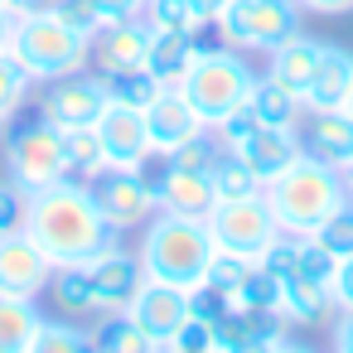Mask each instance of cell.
Returning <instances> with one entry per match:
<instances>
[{
    "mask_svg": "<svg viewBox=\"0 0 353 353\" xmlns=\"http://www.w3.org/2000/svg\"><path fill=\"white\" fill-rule=\"evenodd\" d=\"M39 305L25 295H0V353H25L39 329Z\"/></svg>",
    "mask_w": 353,
    "mask_h": 353,
    "instance_id": "83f0119b",
    "label": "cell"
},
{
    "mask_svg": "<svg viewBox=\"0 0 353 353\" xmlns=\"http://www.w3.org/2000/svg\"><path fill=\"white\" fill-rule=\"evenodd\" d=\"M107 228L126 232V228H145L155 213H160V199H155V184L145 179V170H107L102 179L88 184Z\"/></svg>",
    "mask_w": 353,
    "mask_h": 353,
    "instance_id": "9c48e42d",
    "label": "cell"
},
{
    "mask_svg": "<svg viewBox=\"0 0 353 353\" xmlns=\"http://www.w3.org/2000/svg\"><path fill=\"white\" fill-rule=\"evenodd\" d=\"M88 339H92V348H102V353H155V348H160L126 310H107L102 324H97Z\"/></svg>",
    "mask_w": 353,
    "mask_h": 353,
    "instance_id": "4316f807",
    "label": "cell"
},
{
    "mask_svg": "<svg viewBox=\"0 0 353 353\" xmlns=\"http://www.w3.org/2000/svg\"><path fill=\"white\" fill-rule=\"evenodd\" d=\"M348 88H353V54L339 49V44H324L319 59H314V73L305 83V107L334 112V107L348 102Z\"/></svg>",
    "mask_w": 353,
    "mask_h": 353,
    "instance_id": "44dd1931",
    "label": "cell"
},
{
    "mask_svg": "<svg viewBox=\"0 0 353 353\" xmlns=\"http://www.w3.org/2000/svg\"><path fill=\"white\" fill-rule=\"evenodd\" d=\"M223 300H228V310H276V281L261 266H252L232 290H223Z\"/></svg>",
    "mask_w": 353,
    "mask_h": 353,
    "instance_id": "836d02e7",
    "label": "cell"
},
{
    "mask_svg": "<svg viewBox=\"0 0 353 353\" xmlns=\"http://www.w3.org/2000/svg\"><path fill=\"white\" fill-rule=\"evenodd\" d=\"M97 136L107 150V170H145L155 155L150 131H145V112H136V107L107 102V112L97 117Z\"/></svg>",
    "mask_w": 353,
    "mask_h": 353,
    "instance_id": "7c38bea8",
    "label": "cell"
},
{
    "mask_svg": "<svg viewBox=\"0 0 353 353\" xmlns=\"http://www.w3.org/2000/svg\"><path fill=\"white\" fill-rule=\"evenodd\" d=\"M107 102H112V97H107V78H102V73L78 68V73L49 78L39 112H44L54 126L73 131V126H97V117L107 112Z\"/></svg>",
    "mask_w": 353,
    "mask_h": 353,
    "instance_id": "30bf717a",
    "label": "cell"
},
{
    "mask_svg": "<svg viewBox=\"0 0 353 353\" xmlns=\"http://www.w3.org/2000/svg\"><path fill=\"white\" fill-rule=\"evenodd\" d=\"M145 131H150L155 155H165V150H174V145H184V141L203 136V131H208V121L184 102V92H179V88H165V92L145 107Z\"/></svg>",
    "mask_w": 353,
    "mask_h": 353,
    "instance_id": "e0dca14e",
    "label": "cell"
},
{
    "mask_svg": "<svg viewBox=\"0 0 353 353\" xmlns=\"http://www.w3.org/2000/svg\"><path fill=\"white\" fill-rule=\"evenodd\" d=\"M237 155L247 160V170L261 179V189L281 174V170H290L300 155H305V145H300V131L295 126H256L252 136H247V145H237Z\"/></svg>",
    "mask_w": 353,
    "mask_h": 353,
    "instance_id": "ac0fdd59",
    "label": "cell"
},
{
    "mask_svg": "<svg viewBox=\"0 0 353 353\" xmlns=\"http://www.w3.org/2000/svg\"><path fill=\"white\" fill-rule=\"evenodd\" d=\"M25 213H30V194L6 174V179H0V232H20Z\"/></svg>",
    "mask_w": 353,
    "mask_h": 353,
    "instance_id": "60d3db41",
    "label": "cell"
},
{
    "mask_svg": "<svg viewBox=\"0 0 353 353\" xmlns=\"http://www.w3.org/2000/svg\"><path fill=\"white\" fill-rule=\"evenodd\" d=\"M83 271H88V285H92V314L126 310V305H131V295H136V290H141V281H145L141 256H131V252H121V247H112V252H102V256L83 261Z\"/></svg>",
    "mask_w": 353,
    "mask_h": 353,
    "instance_id": "5bb4252c",
    "label": "cell"
},
{
    "mask_svg": "<svg viewBox=\"0 0 353 353\" xmlns=\"http://www.w3.org/2000/svg\"><path fill=\"white\" fill-rule=\"evenodd\" d=\"M126 314L165 348L170 339H174V329L189 319V290H179V285H170V281H141V290L131 295V305H126Z\"/></svg>",
    "mask_w": 353,
    "mask_h": 353,
    "instance_id": "9a60e30c",
    "label": "cell"
},
{
    "mask_svg": "<svg viewBox=\"0 0 353 353\" xmlns=\"http://www.w3.org/2000/svg\"><path fill=\"white\" fill-rule=\"evenodd\" d=\"M10 54L25 63V73L34 83H49V78H63V73H78L92 63V34H78L54 10H39V15L15 20Z\"/></svg>",
    "mask_w": 353,
    "mask_h": 353,
    "instance_id": "277c9868",
    "label": "cell"
},
{
    "mask_svg": "<svg viewBox=\"0 0 353 353\" xmlns=\"http://www.w3.org/2000/svg\"><path fill=\"white\" fill-rule=\"evenodd\" d=\"M218 242L208 232V218H184V213H155L141 232V271L150 281H170L179 290L208 285V261Z\"/></svg>",
    "mask_w": 353,
    "mask_h": 353,
    "instance_id": "7a4b0ae2",
    "label": "cell"
},
{
    "mask_svg": "<svg viewBox=\"0 0 353 353\" xmlns=\"http://www.w3.org/2000/svg\"><path fill=\"white\" fill-rule=\"evenodd\" d=\"M252 348H290L281 334L276 310H228L218 324V353H252Z\"/></svg>",
    "mask_w": 353,
    "mask_h": 353,
    "instance_id": "ffe728a7",
    "label": "cell"
},
{
    "mask_svg": "<svg viewBox=\"0 0 353 353\" xmlns=\"http://www.w3.org/2000/svg\"><path fill=\"white\" fill-rule=\"evenodd\" d=\"M83 348H92V339L73 319H39V329H34L25 353H83Z\"/></svg>",
    "mask_w": 353,
    "mask_h": 353,
    "instance_id": "1f68e13d",
    "label": "cell"
},
{
    "mask_svg": "<svg viewBox=\"0 0 353 353\" xmlns=\"http://www.w3.org/2000/svg\"><path fill=\"white\" fill-rule=\"evenodd\" d=\"M160 92H165V83H160L150 68L107 73V97H112V102H121V107H136V112H145V107H150Z\"/></svg>",
    "mask_w": 353,
    "mask_h": 353,
    "instance_id": "4dcf8cb0",
    "label": "cell"
},
{
    "mask_svg": "<svg viewBox=\"0 0 353 353\" xmlns=\"http://www.w3.org/2000/svg\"><path fill=\"white\" fill-rule=\"evenodd\" d=\"M63 165H68V179H78V184H92L107 174V150H102L97 126L63 131Z\"/></svg>",
    "mask_w": 353,
    "mask_h": 353,
    "instance_id": "d4e9b609",
    "label": "cell"
},
{
    "mask_svg": "<svg viewBox=\"0 0 353 353\" xmlns=\"http://www.w3.org/2000/svg\"><path fill=\"white\" fill-rule=\"evenodd\" d=\"M310 237H314L334 261H343V256L353 252V199H343V203H339V208H334V213H329Z\"/></svg>",
    "mask_w": 353,
    "mask_h": 353,
    "instance_id": "e575fe53",
    "label": "cell"
},
{
    "mask_svg": "<svg viewBox=\"0 0 353 353\" xmlns=\"http://www.w3.org/2000/svg\"><path fill=\"white\" fill-rule=\"evenodd\" d=\"M334 348H339V353H353V310H339V324H334Z\"/></svg>",
    "mask_w": 353,
    "mask_h": 353,
    "instance_id": "bcb514c9",
    "label": "cell"
},
{
    "mask_svg": "<svg viewBox=\"0 0 353 353\" xmlns=\"http://www.w3.org/2000/svg\"><path fill=\"white\" fill-rule=\"evenodd\" d=\"M6 126H10V121H0V136H6Z\"/></svg>",
    "mask_w": 353,
    "mask_h": 353,
    "instance_id": "f5cc1de1",
    "label": "cell"
},
{
    "mask_svg": "<svg viewBox=\"0 0 353 353\" xmlns=\"http://www.w3.org/2000/svg\"><path fill=\"white\" fill-rule=\"evenodd\" d=\"M266 203L281 223V232H295V237H310L343 199H348V184L334 165L314 160V155H300L290 170H281L266 189Z\"/></svg>",
    "mask_w": 353,
    "mask_h": 353,
    "instance_id": "3957f363",
    "label": "cell"
},
{
    "mask_svg": "<svg viewBox=\"0 0 353 353\" xmlns=\"http://www.w3.org/2000/svg\"><path fill=\"white\" fill-rule=\"evenodd\" d=\"M319 49H324L319 39H310V34H300V30H295L290 39H281V44L266 54V59H271V68H266V73H271L276 83H285L290 92H300V97H305V83H310V73H314Z\"/></svg>",
    "mask_w": 353,
    "mask_h": 353,
    "instance_id": "603a6c76",
    "label": "cell"
},
{
    "mask_svg": "<svg viewBox=\"0 0 353 353\" xmlns=\"http://www.w3.org/2000/svg\"><path fill=\"white\" fill-rule=\"evenodd\" d=\"M150 25L145 15L136 20H107L97 34H92V68L107 78V73H131V68H145L150 59Z\"/></svg>",
    "mask_w": 353,
    "mask_h": 353,
    "instance_id": "4fadbf2b",
    "label": "cell"
},
{
    "mask_svg": "<svg viewBox=\"0 0 353 353\" xmlns=\"http://www.w3.org/2000/svg\"><path fill=\"white\" fill-rule=\"evenodd\" d=\"M194 6H199V10H203V15H208V20H218V10H223V6H228V0H194Z\"/></svg>",
    "mask_w": 353,
    "mask_h": 353,
    "instance_id": "681fc988",
    "label": "cell"
},
{
    "mask_svg": "<svg viewBox=\"0 0 353 353\" xmlns=\"http://www.w3.org/2000/svg\"><path fill=\"white\" fill-rule=\"evenodd\" d=\"M300 10H310V15H348L353 10V0H295Z\"/></svg>",
    "mask_w": 353,
    "mask_h": 353,
    "instance_id": "f6af8a7d",
    "label": "cell"
},
{
    "mask_svg": "<svg viewBox=\"0 0 353 353\" xmlns=\"http://www.w3.org/2000/svg\"><path fill=\"white\" fill-rule=\"evenodd\" d=\"M247 107L261 117V126H295L300 112H305V97L290 92L285 83H276L271 73H256L252 92H247Z\"/></svg>",
    "mask_w": 353,
    "mask_h": 353,
    "instance_id": "cb8c5ba5",
    "label": "cell"
},
{
    "mask_svg": "<svg viewBox=\"0 0 353 353\" xmlns=\"http://www.w3.org/2000/svg\"><path fill=\"white\" fill-rule=\"evenodd\" d=\"M256 126H261V117H256V112L242 102V107H232L223 121H213L208 131H213V141H218L223 150H237V145H247V136H252Z\"/></svg>",
    "mask_w": 353,
    "mask_h": 353,
    "instance_id": "d590c367",
    "label": "cell"
},
{
    "mask_svg": "<svg viewBox=\"0 0 353 353\" xmlns=\"http://www.w3.org/2000/svg\"><path fill=\"white\" fill-rule=\"evenodd\" d=\"M25 232L44 247V256L54 266H78V261H92V256L121 247V232L107 228L92 189L78 179H59V184L30 194Z\"/></svg>",
    "mask_w": 353,
    "mask_h": 353,
    "instance_id": "6da1fadb",
    "label": "cell"
},
{
    "mask_svg": "<svg viewBox=\"0 0 353 353\" xmlns=\"http://www.w3.org/2000/svg\"><path fill=\"white\" fill-rule=\"evenodd\" d=\"M256 266H261L271 281H285V276H295V271H300V237H295V232H281V237L266 247V256H261Z\"/></svg>",
    "mask_w": 353,
    "mask_h": 353,
    "instance_id": "8d00e7d4",
    "label": "cell"
},
{
    "mask_svg": "<svg viewBox=\"0 0 353 353\" xmlns=\"http://www.w3.org/2000/svg\"><path fill=\"white\" fill-rule=\"evenodd\" d=\"M0 6H6V10H10V0H0Z\"/></svg>",
    "mask_w": 353,
    "mask_h": 353,
    "instance_id": "db71d44e",
    "label": "cell"
},
{
    "mask_svg": "<svg viewBox=\"0 0 353 353\" xmlns=\"http://www.w3.org/2000/svg\"><path fill=\"white\" fill-rule=\"evenodd\" d=\"M97 10L102 20H136L145 10V0H97Z\"/></svg>",
    "mask_w": 353,
    "mask_h": 353,
    "instance_id": "ee69618b",
    "label": "cell"
},
{
    "mask_svg": "<svg viewBox=\"0 0 353 353\" xmlns=\"http://www.w3.org/2000/svg\"><path fill=\"white\" fill-rule=\"evenodd\" d=\"M252 83H256V73H252V63L242 59V49L218 44V49H194V63H189V73H184L174 88H179L184 102L213 126V121H223L232 107L247 102Z\"/></svg>",
    "mask_w": 353,
    "mask_h": 353,
    "instance_id": "5b68a950",
    "label": "cell"
},
{
    "mask_svg": "<svg viewBox=\"0 0 353 353\" xmlns=\"http://www.w3.org/2000/svg\"><path fill=\"white\" fill-rule=\"evenodd\" d=\"M54 281V261L44 247L20 228V232H0V295H25L39 300Z\"/></svg>",
    "mask_w": 353,
    "mask_h": 353,
    "instance_id": "8fae6325",
    "label": "cell"
},
{
    "mask_svg": "<svg viewBox=\"0 0 353 353\" xmlns=\"http://www.w3.org/2000/svg\"><path fill=\"white\" fill-rule=\"evenodd\" d=\"M213 30L223 34V44L242 54H271L281 39L300 30V6L295 0H228Z\"/></svg>",
    "mask_w": 353,
    "mask_h": 353,
    "instance_id": "52a82bcc",
    "label": "cell"
},
{
    "mask_svg": "<svg viewBox=\"0 0 353 353\" xmlns=\"http://www.w3.org/2000/svg\"><path fill=\"white\" fill-rule=\"evenodd\" d=\"M208 232L223 252H237L247 261H261L266 247L281 237V223L266 203V194H247V199H218L208 213Z\"/></svg>",
    "mask_w": 353,
    "mask_h": 353,
    "instance_id": "ba28073f",
    "label": "cell"
},
{
    "mask_svg": "<svg viewBox=\"0 0 353 353\" xmlns=\"http://www.w3.org/2000/svg\"><path fill=\"white\" fill-rule=\"evenodd\" d=\"M68 30H78V34H97L107 20H102V10H97V0H54L49 6Z\"/></svg>",
    "mask_w": 353,
    "mask_h": 353,
    "instance_id": "f35d334b",
    "label": "cell"
},
{
    "mask_svg": "<svg viewBox=\"0 0 353 353\" xmlns=\"http://www.w3.org/2000/svg\"><path fill=\"white\" fill-rule=\"evenodd\" d=\"M155 199L160 213H184V218H208L218 203L208 170H179V165H165V174L155 179Z\"/></svg>",
    "mask_w": 353,
    "mask_h": 353,
    "instance_id": "d6986e66",
    "label": "cell"
},
{
    "mask_svg": "<svg viewBox=\"0 0 353 353\" xmlns=\"http://www.w3.org/2000/svg\"><path fill=\"white\" fill-rule=\"evenodd\" d=\"M213 155H218V141H213V131H203V136H194V141L165 150V165H179V170H208Z\"/></svg>",
    "mask_w": 353,
    "mask_h": 353,
    "instance_id": "ab89813d",
    "label": "cell"
},
{
    "mask_svg": "<svg viewBox=\"0 0 353 353\" xmlns=\"http://www.w3.org/2000/svg\"><path fill=\"white\" fill-rule=\"evenodd\" d=\"M10 34H15V15L0 6V49H10Z\"/></svg>",
    "mask_w": 353,
    "mask_h": 353,
    "instance_id": "c3c4849f",
    "label": "cell"
},
{
    "mask_svg": "<svg viewBox=\"0 0 353 353\" xmlns=\"http://www.w3.org/2000/svg\"><path fill=\"white\" fill-rule=\"evenodd\" d=\"M329 310H334V295L324 281H314L305 271L276 281V319L281 324H319V319H329Z\"/></svg>",
    "mask_w": 353,
    "mask_h": 353,
    "instance_id": "7402d4cb",
    "label": "cell"
},
{
    "mask_svg": "<svg viewBox=\"0 0 353 353\" xmlns=\"http://www.w3.org/2000/svg\"><path fill=\"white\" fill-rule=\"evenodd\" d=\"M343 112H348V117H353V88H348V102H343Z\"/></svg>",
    "mask_w": 353,
    "mask_h": 353,
    "instance_id": "816d5d0a",
    "label": "cell"
},
{
    "mask_svg": "<svg viewBox=\"0 0 353 353\" xmlns=\"http://www.w3.org/2000/svg\"><path fill=\"white\" fill-rule=\"evenodd\" d=\"M30 88H34V78L25 73V63L10 49H0V121H10L30 102Z\"/></svg>",
    "mask_w": 353,
    "mask_h": 353,
    "instance_id": "d6a6232c",
    "label": "cell"
},
{
    "mask_svg": "<svg viewBox=\"0 0 353 353\" xmlns=\"http://www.w3.org/2000/svg\"><path fill=\"white\" fill-rule=\"evenodd\" d=\"M252 266H256V261H247V256H237V252H223V247H218V252H213V261H208V285H213V290H232Z\"/></svg>",
    "mask_w": 353,
    "mask_h": 353,
    "instance_id": "b9f144b4",
    "label": "cell"
},
{
    "mask_svg": "<svg viewBox=\"0 0 353 353\" xmlns=\"http://www.w3.org/2000/svg\"><path fill=\"white\" fill-rule=\"evenodd\" d=\"M208 179H213V194H218V199L261 194V179L247 170V160H242L237 150H223V145H218V155H213V165H208Z\"/></svg>",
    "mask_w": 353,
    "mask_h": 353,
    "instance_id": "f1b7e54d",
    "label": "cell"
},
{
    "mask_svg": "<svg viewBox=\"0 0 353 353\" xmlns=\"http://www.w3.org/2000/svg\"><path fill=\"white\" fill-rule=\"evenodd\" d=\"M6 174L25 194H39V189L68 179V165H63V126H54L44 112L25 117L20 126H10L6 131Z\"/></svg>",
    "mask_w": 353,
    "mask_h": 353,
    "instance_id": "8992f818",
    "label": "cell"
},
{
    "mask_svg": "<svg viewBox=\"0 0 353 353\" xmlns=\"http://www.w3.org/2000/svg\"><path fill=\"white\" fill-rule=\"evenodd\" d=\"M189 63H194V34H174V30H155V34H150V59H145V68H150L165 88H174V83L189 73Z\"/></svg>",
    "mask_w": 353,
    "mask_h": 353,
    "instance_id": "484cf974",
    "label": "cell"
},
{
    "mask_svg": "<svg viewBox=\"0 0 353 353\" xmlns=\"http://www.w3.org/2000/svg\"><path fill=\"white\" fill-rule=\"evenodd\" d=\"M295 131H300L305 155H314V160H324V165H334L343 174V165L353 160V117L343 107H334V112L305 107L300 121H295Z\"/></svg>",
    "mask_w": 353,
    "mask_h": 353,
    "instance_id": "2e32d148",
    "label": "cell"
},
{
    "mask_svg": "<svg viewBox=\"0 0 353 353\" xmlns=\"http://www.w3.org/2000/svg\"><path fill=\"white\" fill-rule=\"evenodd\" d=\"M141 15H145L150 30H174V34H199V30L213 25L194 0H145Z\"/></svg>",
    "mask_w": 353,
    "mask_h": 353,
    "instance_id": "f546056e",
    "label": "cell"
},
{
    "mask_svg": "<svg viewBox=\"0 0 353 353\" xmlns=\"http://www.w3.org/2000/svg\"><path fill=\"white\" fill-rule=\"evenodd\" d=\"M165 348H179V353H218V324L189 314V319L174 329V339H170Z\"/></svg>",
    "mask_w": 353,
    "mask_h": 353,
    "instance_id": "74e56055",
    "label": "cell"
},
{
    "mask_svg": "<svg viewBox=\"0 0 353 353\" xmlns=\"http://www.w3.org/2000/svg\"><path fill=\"white\" fill-rule=\"evenodd\" d=\"M343 184H348V194H353V160L343 165Z\"/></svg>",
    "mask_w": 353,
    "mask_h": 353,
    "instance_id": "f907efd6",
    "label": "cell"
},
{
    "mask_svg": "<svg viewBox=\"0 0 353 353\" xmlns=\"http://www.w3.org/2000/svg\"><path fill=\"white\" fill-rule=\"evenodd\" d=\"M348 199H353V194H348Z\"/></svg>",
    "mask_w": 353,
    "mask_h": 353,
    "instance_id": "11a10c76",
    "label": "cell"
},
{
    "mask_svg": "<svg viewBox=\"0 0 353 353\" xmlns=\"http://www.w3.org/2000/svg\"><path fill=\"white\" fill-rule=\"evenodd\" d=\"M54 0H10V15L20 20V15H39V10H49Z\"/></svg>",
    "mask_w": 353,
    "mask_h": 353,
    "instance_id": "7dc6e473",
    "label": "cell"
},
{
    "mask_svg": "<svg viewBox=\"0 0 353 353\" xmlns=\"http://www.w3.org/2000/svg\"><path fill=\"white\" fill-rule=\"evenodd\" d=\"M329 295H334V310H353V252H348V256L334 266Z\"/></svg>",
    "mask_w": 353,
    "mask_h": 353,
    "instance_id": "7bdbcfd3",
    "label": "cell"
}]
</instances>
